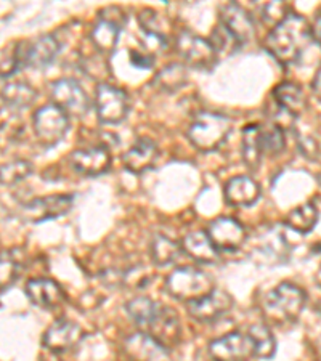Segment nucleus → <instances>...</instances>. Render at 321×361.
Instances as JSON below:
<instances>
[{"label":"nucleus","instance_id":"1","mask_svg":"<svg viewBox=\"0 0 321 361\" xmlns=\"http://www.w3.org/2000/svg\"><path fill=\"white\" fill-rule=\"evenodd\" d=\"M312 40V26L308 21L301 15L289 13L268 32L264 45L268 54L277 58V61L289 66L301 60Z\"/></svg>","mask_w":321,"mask_h":361},{"label":"nucleus","instance_id":"2","mask_svg":"<svg viewBox=\"0 0 321 361\" xmlns=\"http://www.w3.org/2000/svg\"><path fill=\"white\" fill-rule=\"evenodd\" d=\"M231 132V121L224 114L202 111L191 122L188 140L193 147L204 153L219 149L226 142Z\"/></svg>","mask_w":321,"mask_h":361},{"label":"nucleus","instance_id":"3","mask_svg":"<svg viewBox=\"0 0 321 361\" xmlns=\"http://www.w3.org/2000/svg\"><path fill=\"white\" fill-rule=\"evenodd\" d=\"M307 304V293L293 283H281L264 299V312L275 322L291 323L299 318Z\"/></svg>","mask_w":321,"mask_h":361},{"label":"nucleus","instance_id":"4","mask_svg":"<svg viewBox=\"0 0 321 361\" xmlns=\"http://www.w3.org/2000/svg\"><path fill=\"white\" fill-rule=\"evenodd\" d=\"M166 288L169 294L178 300H185L186 304L211 294L215 289L214 279L206 271L195 267H182L171 273L167 276Z\"/></svg>","mask_w":321,"mask_h":361},{"label":"nucleus","instance_id":"5","mask_svg":"<svg viewBox=\"0 0 321 361\" xmlns=\"http://www.w3.org/2000/svg\"><path fill=\"white\" fill-rule=\"evenodd\" d=\"M69 116L54 103L39 108L32 116V129L40 145L55 147L66 137L69 130Z\"/></svg>","mask_w":321,"mask_h":361},{"label":"nucleus","instance_id":"6","mask_svg":"<svg viewBox=\"0 0 321 361\" xmlns=\"http://www.w3.org/2000/svg\"><path fill=\"white\" fill-rule=\"evenodd\" d=\"M126 25V13L119 7H108L98 13V21L90 32V40L97 51L108 55L116 49L122 26Z\"/></svg>","mask_w":321,"mask_h":361},{"label":"nucleus","instance_id":"7","mask_svg":"<svg viewBox=\"0 0 321 361\" xmlns=\"http://www.w3.org/2000/svg\"><path fill=\"white\" fill-rule=\"evenodd\" d=\"M175 50L182 60L196 69H212L217 63V51L212 44L191 31H182L175 39Z\"/></svg>","mask_w":321,"mask_h":361},{"label":"nucleus","instance_id":"8","mask_svg":"<svg viewBox=\"0 0 321 361\" xmlns=\"http://www.w3.org/2000/svg\"><path fill=\"white\" fill-rule=\"evenodd\" d=\"M128 108L131 104H128V97L124 90L108 82L97 85L95 111L103 124H121L127 118Z\"/></svg>","mask_w":321,"mask_h":361},{"label":"nucleus","instance_id":"9","mask_svg":"<svg viewBox=\"0 0 321 361\" xmlns=\"http://www.w3.org/2000/svg\"><path fill=\"white\" fill-rule=\"evenodd\" d=\"M50 98L55 106L61 108L69 118H83L90 108L89 97L78 80L58 79L50 85Z\"/></svg>","mask_w":321,"mask_h":361},{"label":"nucleus","instance_id":"10","mask_svg":"<svg viewBox=\"0 0 321 361\" xmlns=\"http://www.w3.org/2000/svg\"><path fill=\"white\" fill-rule=\"evenodd\" d=\"M74 197L71 195H54L45 197H36L21 206V217L28 222H45L71 211Z\"/></svg>","mask_w":321,"mask_h":361},{"label":"nucleus","instance_id":"11","mask_svg":"<svg viewBox=\"0 0 321 361\" xmlns=\"http://www.w3.org/2000/svg\"><path fill=\"white\" fill-rule=\"evenodd\" d=\"M69 162L80 176L100 177L111 169V153L107 145H93V147L75 149L69 156Z\"/></svg>","mask_w":321,"mask_h":361},{"label":"nucleus","instance_id":"12","mask_svg":"<svg viewBox=\"0 0 321 361\" xmlns=\"http://www.w3.org/2000/svg\"><path fill=\"white\" fill-rule=\"evenodd\" d=\"M207 236L219 252L220 250H225V252L236 250L248 240V233L243 224L231 217H219L212 220L207 228Z\"/></svg>","mask_w":321,"mask_h":361},{"label":"nucleus","instance_id":"13","mask_svg":"<svg viewBox=\"0 0 321 361\" xmlns=\"http://www.w3.org/2000/svg\"><path fill=\"white\" fill-rule=\"evenodd\" d=\"M209 353L215 361H248L254 347L248 334L230 333L209 343Z\"/></svg>","mask_w":321,"mask_h":361},{"label":"nucleus","instance_id":"14","mask_svg":"<svg viewBox=\"0 0 321 361\" xmlns=\"http://www.w3.org/2000/svg\"><path fill=\"white\" fill-rule=\"evenodd\" d=\"M233 307V299L225 290L214 289L211 294L201 297V299L193 300L186 304V310L198 322L211 323L224 317Z\"/></svg>","mask_w":321,"mask_h":361},{"label":"nucleus","instance_id":"15","mask_svg":"<svg viewBox=\"0 0 321 361\" xmlns=\"http://www.w3.org/2000/svg\"><path fill=\"white\" fill-rule=\"evenodd\" d=\"M122 352L131 361H169V350L147 333L128 336L122 343Z\"/></svg>","mask_w":321,"mask_h":361},{"label":"nucleus","instance_id":"16","mask_svg":"<svg viewBox=\"0 0 321 361\" xmlns=\"http://www.w3.org/2000/svg\"><path fill=\"white\" fill-rule=\"evenodd\" d=\"M220 25L235 37L239 44H246L255 36L253 16L238 4H226L220 8Z\"/></svg>","mask_w":321,"mask_h":361},{"label":"nucleus","instance_id":"17","mask_svg":"<svg viewBox=\"0 0 321 361\" xmlns=\"http://www.w3.org/2000/svg\"><path fill=\"white\" fill-rule=\"evenodd\" d=\"M84 331L80 329L79 324L69 319H56V322L45 331L44 334V345L50 352L63 353L74 348L83 341Z\"/></svg>","mask_w":321,"mask_h":361},{"label":"nucleus","instance_id":"18","mask_svg":"<svg viewBox=\"0 0 321 361\" xmlns=\"http://www.w3.org/2000/svg\"><path fill=\"white\" fill-rule=\"evenodd\" d=\"M26 295L34 305L45 308V310L61 307L63 302L66 300L63 288L49 278L29 279L26 284Z\"/></svg>","mask_w":321,"mask_h":361},{"label":"nucleus","instance_id":"19","mask_svg":"<svg viewBox=\"0 0 321 361\" xmlns=\"http://www.w3.org/2000/svg\"><path fill=\"white\" fill-rule=\"evenodd\" d=\"M157 158H159V148L153 140L138 138L122 156V162L128 172L143 173L153 169Z\"/></svg>","mask_w":321,"mask_h":361},{"label":"nucleus","instance_id":"20","mask_svg":"<svg viewBox=\"0 0 321 361\" xmlns=\"http://www.w3.org/2000/svg\"><path fill=\"white\" fill-rule=\"evenodd\" d=\"M61 45L52 34H44L34 39L25 50V65L32 69L49 68L60 55Z\"/></svg>","mask_w":321,"mask_h":361},{"label":"nucleus","instance_id":"21","mask_svg":"<svg viewBox=\"0 0 321 361\" xmlns=\"http://www.w3.org/2000/svg\"><path fill=\"white\" fill-rule=\"evenodd\" d=\"M260 186L248 176H238L225 185V200L235 207H250L259 201Z\"/></svg>","mask_w":321,"mask_h":361},{"label":"nucleus","instance_id":"22","mask_svg":"<svg viewBox=\"0 0 321 361\" xmlns=\"http://www.w3.org/2000/svg\"><path fill=\"white\" fill-rule=\"evenodd\" d=\"M147 334L155 337L157 342L162 343L169 350V347L175 345L180 339V322L177 313L169 307L162 305L155 322L147 329Z\"/></svg>","mask_w":321,"mask_h":361},{"label":"nucleus","instance_id":"23","mask_svg":"<svg viewBox=\"0 0 321 361\" xmlns=\"http://www.w3.org/2000/svg\"><path fill=\"white\" fill-rule=\"evenodd\" d=\"M183 252L201 264H212L219 259V250L209 240L206 231H191L182 241Z\"/></svg>","mask_w":321,"mask_h":361},{"label":"nucleus","instance_id":"24","mask_svg":"<svg viewBox=\"0 0 321 361\" xmlns=\"http://www.w3.org/2000/svg\"><path fill=\"white\" fill-rule=\"evenodd\" d=\"M277 106L284 109L293 118H297L305 109V95L299 84L296 82H281L273 90Z\"/></svg>","mask_w":321,"mask_h":361},{"label":"nucleus","instance_id":"25","mask_svg":"<svg viewBox=\"0 0 321 361\" xmlns=\"http://www.w3.org/2000/svg\"><path fill=\"white\" fill-rule=\"evenodd\" d=\"M161 307V304L148 299V297H137V299L127 302L126 312L128 318L142 329V333H147V329L155 322L157 313H159Z\"/></svg>","mask_w":321,"mask_h":361},{"label":"nucleus","instance_id":"26","mask_svg":"<svg viewBox=\"0 0 321 361\" xmlns=\"http://www.w3.org/2000/svg\"><path fill=\"white\" fill-rule=\"evenodd\" d=\"M243 161L249 169L255 171L262 161V145H260V126L249 124L243 129V145H241Z\"/></svg>","mask_w":321,"mask_h":361},{"label":"nucleus","instance_id":"27","mask_svg":"<svg viewBox=\"0 0 321 361\" xmlns=\"http://www.w3.org/2000/svg\"><path fill=\"white\" fill-rule=\"evenodd\" d=\"M4 103L10 108L25 109L36 102L37 93L32 85L26 82H8L0 92Z\"/></svg>","mask_w":321,"mask_h":361},{"label":"nucleus","instance_id":"28","mask_svg":"<svg viewBox=\"0 0 321 361\" xmlns=\"http://www.w3.org/2000/svg\"><path fill=\"white\" fill-rule=\"evenodd\" d=\"M318 222V209L313 202H305L302 206L293 209L286 217V224L291 230H294L297 233H305L312 231L315 228V225Z\"/></svg>","mask_w":321,"mask_h":361},{"label":"nucleus","instance_id":"29","mask_svg":"<svg viewBox=\"0 0 321 361\" xmlns=\"http://www.w3.org/2000/svg\"><path fill=\"white\" fill-rule=\"evenodd\" d=\"M249 339L254 347V357L270 358L275 355L277 341L267 324H253L249 328Z\"/></svg>","mask_w":321,"mask_h":361},{"label":"nucleus","instance_id":"30","mask_svg":"<svg viewBox=\"0 0 321 361\" xmlns=\"http://www.w3.org/2000/svg\"><path fill=\"white\" fill-rule=\"evenodd\" d=\"M150 252L156 265L166 267L178 259L180 252H182V246H178L177 243L166 235H156L151 241Z\"/></svg>","mask_w":321,"mask_h":361},{"label":"nucleus","instance_id":"31","mask_svg":"<svg viewBox=\"0 0 321 361\" xmlns=\"http://www.w3.org/2000/svg\"><path fill=\"white\" fill-rule=\"evenodd\" d=\"M257 249L262 254H267V257L273 262H284L289 257V244L278 230H268L264 235H260V243Z\"/></svg>","mask_w":321,"mask_h":361},{"label":"nucleus","instance_id":"32","mask_svg":"<svg viewBox=\"0 0 321 361\" xmlns=\"http://www.w3.org/2000/svg\"><path fill=\"white\" fill-rule=\"evenodd\" d=\"M138 23H140V27H142V31L145 34H148L150 37H155L159 40V42H167L169 39V23L164 18V16H161V13H157V11L147 8V10H142L138 15Z\"/></svg>","mask_w":321,"mask_h":361},{"label":"nucleus","instance_id":"33","mask_svg":"<svg viewBox=\"0 0 321 361\" xmlns=\"http://www.w3.org/2000/svg\"><path fill=\"white\" fill-rule=\"evenodd\" d=\"M188 82V71L180 63H174V65H167L164 69H161L155 78V85L157 89L166 92H175L180 87H183Z\"/></svg>","mask_w":321,"mask_h":361},{"label":"nucleus","instance_id":"34","mask_svg":"<svg viewBox=\"0 0 321 361\" xmlns=\"http://www.w3.org/2000/svg\"><path fill=\"white\" fill-rule=\"evenodd\" d=\"M23 44L18 40L7 44L0 49V79H8L18 71L21 63H25Z\"/></svg>","mask_w":321,"mask_h":361},{"label":"nucleus","instance_id":"35","mask_svg":"<svg viewBox=\"0 0 321 361\" xmlns=\"http://www.w3.org/2000/svg\"><path fill=\"white\" fill-rule=\"evenodd\" d=\"M260 145L264 156H278L286 148L284 129L275 124L260 127Z\"/></svg>","mask_w":321,"mask_h":361},{"label":"nucleus","instance_id":"36","mask_svg":"<svg viewBox=\"0 0 321 361\" xmlns=\"http://www.w3.org/2000/svg\"><path fill=\"white\" fill-rule=\"evenodd\" d=\"M34 171V166L25 159H15L7 164L0 166V183L2 185H16L21 180L28 178Z\"/></svg>","mask_w":321,"mask_h":361},{"label":"nucleus","instance_id":"37","mask_svg":"<svg viewBox=\"0 0 321 361\" xmlns=\"http://www.w3.org/2000/svg\"><path fill=\"white\" fill-rule=\"evenodd\" d=\"M20 260L15 255V250L0 252V290L8 289L20 276Z\"/></svg>","mask_w":321,"mask_h":361},{"label":"nucleus","instance_id":"38","mask_svg":"<svg viewBox=\"0 0 321 361\" xmlns=\"http://www.w3.org/2000/svg\"><path fill=\"white\" fill-rule=\"evenodd\" d=\"M209 42L212 44L214 50L219 54H226V55H233L235 51L241 47V44L238 42V40L231 36V34L226 31V29L219 25L217 27L214 29L212 34H211V40Z\"/></svg>","mask_w":321,"mask_h":361},{"label":"nucleus","instance_id":"39","mask_svg":"<svg viewBox=\"0 0 321 361\" xmlns=\"http://www.w3.org/2000/svg\"><path fill=\"white\" fill-rule=\"evenodd\" d=\"M288 15L289 7L288 4L284 2H270L264 5V8H262V21H264L265 25L272 26V29L278 26Z\"/></svg>","mask_w":321,"mask_h":361},{"label":"nucleus","instance_id":"40","mask_svg":"<svg viewBox=\"0 0 321 361\" xmlns=\"http://www.w3.org/2000/svg\"><path fill=\"white\" fill-rule=\"evenodd\" d=\"M128 56H131L132 65L140 69H151L155 65V56L151 54H143V51L132 50Z\"/></svg>","mask_w":321,"mask_h":361},{"label":"nucleus","instance_id":"41","mask_svg":"<svg viewBox=\"0 0 321 361\" xmlns=\"http://www.w3.org/2000/svg\"><path fill=\"white\" fill-rule=\"evenodd\" d=\"M299 142H301L299 147L307 158H317V154H318L317 142H313V140H310V138H301Z\"/></svg>","mask_w":321,"mask_h":361},{"label":"nucleus","instance_id":"42","mask_svg":"<svg viewBox=\"0 0 321 361\" xmlns=\"http://www.w3.org/2000/svg\"><path fill=\"white\" fill-rule=\"evenodd\" d=\"M312 39L318 44L321 49V13L315 18V23L312 25Z\"/></svg>","mask_w":321,"mask_h":361},{"label":"nucleus","instance_id":"43","mask_svg":"<svg viewBox=\"0 0 321 361\" xmlns=\"http://www.w3.org/2000/svg\"><path fill=\"white\" fill-rule=\"evenodd\" d=\"M312 90H313L315 95L318 97V100H321V66L318 68V71H317V74H315V78H313Z\"/></svg>","mask_w":321,"mask_h":361},{"label":"nucleus","instance_id":"44","mask_svg":"<svg viewBox=\"0 0 321 361\" xmlns=\"http://www.w3.org/2000/svg\"><path fill=\"white\" fill-rule=\"evenodd\" d=\"M318 323H320V324H317V328H315L313 339H315V345H317L318 352L321 353V322H318Z\"/></svg>","mask_w":321,"mask_h":361}]
</instances>
